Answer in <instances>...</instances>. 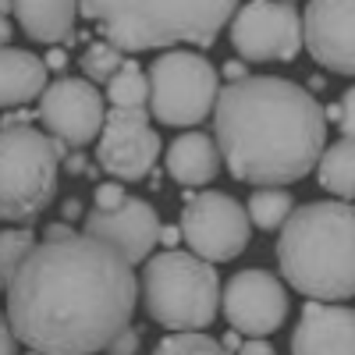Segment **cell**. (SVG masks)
<instances>
[{
	"label": "cell",
	"instance_id": "cell-1",
	"mask_svg": "<svg viewBox=\"0 0 355 355\" xmlns=\"http://www.w3.org/2000/svg\"><path fill=\"white\" fill-rule=\"evenodd\" d=\"M132 259L93 234L43 239L4 288V320L36 355H100L132 327Z\"/></svg>",
	"mask_w": 355,
	"mask_h": 355
},
{
	"label": "cell",
	"instance_id": "cell-2",
	"mask_svg": "<svg viewBox=\"0 0 355 355\" xmlns=\"http://www.w3.org/2000/svg\"><path fill=\"white\" fill-rule=\"evenodd\" d=\"M217 146L231 178L249 185H291L327 150V114L309 89L277 75H249L220 89Z\"/></svg>",
	"mask_w": 355,
	"mask_h": 355
},
{
	"label": "cell",
	"instance_id": "cell-3",
	"mask_svg": "<svg viewBox=\"0 0 355 355\" xmlns=\"http://www.w3.org/2000/svg\"><path fill=\"white\" fill-rule=\"evenodd\" d=\"M277 266L306 299H355V202L316 199L299 206L281 227Z\"/></svg>",
	"mask_w": 355,
	"mask_h": 355
},
{
	"label": "cell",
	"instance_id": "cell-4",
	"mask_svg": "<svg viewBox=\"0 0 355 355\" xmlns=\"http://www.w3.org/2000/svg\"><path fill=\"white\" fill-rule=\"evenodd\" d=\"M234 11L239 0H82V15L125 53L178 43L210 46Z\"/></svg>",
	"mask_w": 355,
	"mask_h": 355
},
{
	"label": "cell",
	"instance_id": "cell-5",
	"mask_svg": "<svg viewBox=\"0 0 355 355\" xmlns=\"http://www.w3.org/2000/svg\"><path fill=\"white\" fill-rule=\"evenodd\" d=\"M142 306L164 331H206L224 306L217 266L182 249H167L146 259Z\"/></svg>",
	"mask_w": 355,
	"mask_h": 355
},
{
	"label": "cell",
	"instance_id": "cell-6",
	"mask_svg": "<svg viewBox=\"0 0 355 355\" xmlns=\"http://www.w3.org/2000/svg\"><path fill=\"white\" fill-rule=\"evenodd\" d=\"M68 157V142L46 128L4 121L0 132V217L8 224L36 220L57 196V167Z\"/></svg>",
	"mask_w": 355,
	"mask_h": 355
},
{
	"label": "cell",
	"instance_id": "cell-7",
	"mask_svg": "<svg viewBox=\"0 0 355 355\" xmlns=\"http://www.w3.org/2000/svg\"><path fill=\"white\" fill-rule=\"evenodd\" d=\"M220 100V75L202 53L167 50L150 64V114L160 125L192 128Z\"/></svg>",
	"mask_w": 355,
	"mask_h": 355
},
{
	"label": "cell",
	"instance_id": "cell-8",
	"mask_svg": "<svg viewBox=\"0 0 355 355\" xmlns=\"http://www.w3.org/2000/svg\"><path fill=\"white\" fill-rule=\"evenodd\" d=\"M182 234H185V245L196 256L210 259V263H227V259H239L249 249L252 217H249V210H242L239 199L210 189L185 202Z\"/></svg>",
	"mask_w": 355,
	"mask_h": 355
},
{
	"label": "cell",
	"instance_id": "cell-9",
	"mask_svg": "<svg viewBox=\"0 0 355 355\" xmlns=\"http://www.w3.org/2000/svg\"><path fill=\"white\" fill-rule=\"evenodd\" d=\"M231 46L242 61H291L306 46V25L291 0H249L231 18Z\"/></svg>",
	"mask_w": 355,
	"mask_h": 355
},
{
	"label": "cell",
	"instance_id": "cell-10",
	"mask_svg": "<svg viewBox=\"0 0 355 355\" xmlns=\"http://www.w3.org/2000/svg\"><path fill=\"white\" fill-rule=\"evenodd\" d=\"M150 107H110L100 132L96 160L117 182H139L153 171L164 142L150 121Z\"/></svg>",
	"mask_w": 355,
	"mask_h": 355
},
{
	"label": "cell",
	"instance_id": "cell-11",
	"mask_svg": "<svg viewBox=\"0 0 355 355\" xmlns=\"http://www.w3.org/2000/svg\"><path fill=\"white\" fill-rule=\"evenodd\" d=\"M36 114H40V125L53 139H64L68 146H89L107 125V107L96 82L71 78V75L46 85Z\"/></svg>",
	"mask_w": 355,
	"mask_h": 355
},
{
	"label": "cell",
	"instance_id": "cell-12",
	"mask_svg": "<svg viewBox=\"0 0 355 355\" xmlns=\"http://www.w3.org/2000/svg\"><path fill=\"white\" fill-rule=\"evenodd\" d=\"M220 313L231 323V331L249 338H266L288 320V291L281 277H274L270 270H259V266L239 270L224 284Z\"/></svg>",
	"mask_w": 355,
	"mask_h": 355
},
{
	"label": "cell",
	"instance_id": "cell-13",
	"mask_svg": "<svg viewBox=\"0 0 355 355\" xmlns=\"http://www.w3.org/2000/svg\"><path fill=\"white\" fill-rule=\"evenodd\" d=\"M309 57L334 75H355V0H309L302 11Z\"/></svg>",
	"mask_w": 355,
	"mask_h": 355
},
{
	"label": "cell",
	"instance_id": "cell-14",
	"mask_svg": "<svg viewBox=\"0 0 355 355\" xmlns=\"http://www.w3.org/2000/svg\"><path fill=\"white\" fill-rule=\"evenodd\" d=\"M160 217L146 199H128L117 210H96L85 217V234L103 239L117 252H125L132 263H146L160 242Z\"/></svg>",
	"mask_w": 355,
	"mask_h": 355
},
{
	"label": "cell",
	"instance_id": "cell-15",
	"mask_svg": "<svg viewBox=\"0 0 355 355\" xmlns=\"http://www.w3.org/2000/svg\"><path fill=\"white\" fill-rule=\"evenodd\" d=\"M291 355H355V309L309 299L291 331Z\"/></svg>",
	"mask_w": 355,
	"mask_h": 355
},
{
	"label": "cell",
	"instance_id": "cell-16",
	"mask_svg": "<svg viewBox=\"0 0 355 355\" xmlns=\"http://www.w3.org/2000/svg\"><path fill=\"white\" fill-rule=\"evenodd\" d=\"M167 174L178 185L189 189H202L210 185L217 171H220V146L217 139H210L206 132H182L171 146H167Z\"/></svg>",
	"mask_w": 355,
	"mask_h": 355
},
{
	"label": "cell",
	"instance_id": "cell-17",
	"mask_svg": "<svg viewBox=\"0 0 355 355\" xmlns=\"http://www.w3.org/2000/svg\"><path fill=\"white\" fill-rule=\"evenodd\" d=\"M82 0H15V18L21 33L36 43H75V18Z\"/></svg>",
	"mask_w": 355,
	"mask_h": 355
},
{
	"label": "cell",
	"instance_id": "cell-18",
	"mask_svg": "<svg viewBox=\"0 0 355 355\" xmlns=\"http://www.w3.org/2000/svg\"><path fill=\"white\" fill-rule=\"evenodd\" d=\"M46 71H50V64L43 57H36L33 50L4 46V53H0V103L21 107V103L40 100L50 85Z\"/></svg>",
	"mask_w": 355,
	"mask_h": 355
},
{
	"label": "cell",
	"instance_id": "cell-19",
	"mask_svg": "<svg viewBox=\"0 0 355 355\" xmlns=\"http://www.w3.org/2000/svg\"><path fill=\"white\" fill-rule=\"evenodd\" d=\"M316 178L323 192L352 202L355 199V139L341 135L338 142H331L316 164Z\"/></svg>",
	"mask_w": 355,
	"mask_h": 355
},
{
	"label": "cell",
	"instance_id": "cell-20",
	"mask_svg": "<svg viewBox=\"0 0 355 355\" xmlns=\"http://www.w3.org/2000/svg\"><path fill=\"white\" fill-rule=\"evenodd\" d=\"M245 210H249V217H252L256 227L277 231L295 214V199H291L288 185H256L252 196H249V202H245Z\"/></svg>",
	"mask_w": 355,
	"mask_h": 355
},
{
	"label": "cell",
	"instance_id": "cell-21",
	"mask_svg": "<svg viewBox=\"0 0 355 355\" xmlns=\"http://www.w3.org/2000/svg\"><path fill=\"white\" fill-rule=\"evenodd\" d=\"M107 100L110 107H150V71L125 61V68L107 82Z\"/></svg>",
	"mask_w": 355,
	"mask_h": 355
},
{
	"label": "cell",
	"instance_id": "cell-22",
	"mask_svg": "<svg viewBox=\"0 0 355 355\" xmlns=\"http://www.w3.org/2000/svg\"><path fill=\"white\" fill-rule=\"evenodd\" d=\"M78 68L89 82H96V85H107L117 71L125 68V50L121 46H114L110 40H96V43H89L78 57Z\"/></svg>",
	"mask_w": 355,
	"mask_h": 355
},
{
	"label": "cell",
	"instance_id": "cell-23",
	"mask_svg": "<svg viewBox=\"0 0 355 355\" xmlns=\"http://www.w3.org/2000/svg\"><path fill=\"white\" fill-rule=\"evenodd\" d=\"M36 234L28 231V227H8L4 234H0V284H11L15 274H18V266L33 256L36 249Z\"/></svg>",
	"mask_w": 355,
	"mask_h": 355
},
{
	"label": "cell",
	"instance_id": "cell-24",
	"mask_svg": "<svg viewBox=\"0 0 355 355\" xmlns=\"http://www.w3.org/2000/svg\"><path fill=\"white\" fill-rule=\"evenodd\" d=\"M153 355H231V348L202 331H171L164 341H157Z\"/></svg>",
	"mask_w": 355,
	"mask_h": 355
},
{
	"label": "cell",
	"instance_id": "cell-25",
	"mask_svg": "<svg viewBox=\"0 0 355 355\" xmlns=\"http://www.w3.org/2000/svg\"><path fill=\"white\" fill-rule=\"evenodd\" d=\"M132 196L125 192V185L121 182H103V185H96V206L100 210H117V206H125Z\"/></svg>",
	"mask_w": 355,
	"mask_h": 355
},
{
	"label": "cell",
	"instance_id": "cell-26",
	"mask_svg": "<svg viewBox=\"0 0 355 355\" xmlns=\"http://www.w3.org/2000/svg\"><path fill=\"white\" fill-rule=\"evenodd\" d=\"M331 114L338 117V128H341V135L355 139V85H352L348 93L341 96V103H338Z\"/></svg>",
	"mask_w": 355,
	"mask_h": 355
},
{
	"label": "cell",
	"instance_id": "cell-27",
	"mask_svg": "<svg viewBox=\"0 0 355 355\" xmlns=\"http://www.w3.org/2000/svg\"><path fill=\"white\" fill-rule=\"evenodd\" d=\"M139 331L135 327H125L121 334H117L114 341H110V348H107V355H135L139 352Z\"/></svg>",
	"mask_w": 355,
	"mask_h": 355
},
{
	"label": "cell",
	"instance_id": "cell-28",
	"mask_svg": "<svg viewBox=\"0 0 355 355\" xmlns=\"http://www.w3.org/2000/svg\"><path fill=\"white\" fill-rule=\"evenodd\" d=\"M234 355H277L274 352V345L270 341H263V338H249L239 352H234Z\"/></svg>",
	"mask_w": 355,
	"mask_h": 355
},
{
	"label": "cell",
	"instance_id": "cell-29",
	"mask_svg": "<svg viewBox=\"0 0 355 355\" xmlns=\"http://www.w3.org/2000/svg\"><path fill=\"white\" fill-rule=\"evenodd\" d=\"M15 327H11V323L4 320V327H0V348H4V352H0V355H15Z\"/></svg>",
	"mask_w": 355,
	"mask_h": 355
},
{
	"label": "cell",
	"instance_id": "cell-30",
	"mask_svg": "<svg viewBox=\"0 0 355 355\" xmlns=\"http://www.w3.org/2000/svg\"><path fill=\"white\" fill-rule=\"evenodd\" d=\"M71 234H75V231H71V220H68V224H50V227L43 231V239H71Z\"/></svg>",
	"mask_w": 355,
	"mask_h": 355
},
{
	"label": "cell",
	"instance_id": "cell-31",
	"mask_svg": "<svg viewBox=\"0 0 355 355\" xmlns=\"http://www.w3.org/2000/svg\"><path fill=\"white\" fill-rule=\"evenodd\" d=\"M178 239H185V234H182V224H178V227H164V231H160V242H164L167 249H174V245H178Z\"/></svg>",
	"mask_w": 355,
	"mask_h": 355
},
{
	"label": "cell",
	"instance_id": "cell-32",
	"mask_svg": "<svg viewBox=\"0 0 355 355\" xmlns=\"http://www.w3.org/2000/svg\"><path fill=\"white\" fill-rule=\"evenodd\" d=\"M224 75H227L231 82H242V78H249V75H245V64H242V61H227V64H224Z\"/></svg>",
	"mask_w": 355,
	"mask_h": 355
},
{
	"label": "cell",
	"instance_id": "cell-33",
	"mask_svg": "<svg viewBox=\"0 0 355 355\" xmlns=\"http://www.w3.org/2000/svg\"><path fill=\"white\" fill-rule=\"evenodd\" d=\"M61 217H64V220H78V217H82V202H78V199H64Z\"/></svg>",
	"mask_w": 355,
	"mask_h": 355
},
{
	"label": "cell",
	"instance_id": "cell-34",
	"mask_svg": "<svg viewBox=\"0 0 355 355\" xmlns=\"http://www.w3.org/2000/svg\"><path fill=\"white\" fill-rule=\"evenodd\" d=\"M224 345H227V348H231V352H239V348H242V345H245V341H242V338H239V331H231V334H227V338H224Z\"/></svg>",
	"mask_w": 355,
	"mask_h": 355
},
{
	"label": "cell",
	"instance_id": "cell-35",
	"mask_svg": "<svg viewBox=\"0 0 355 355\" xmlns=\"http://www.w3.org/2000/svg\"><path fill=\"white\" fill-rule=\"evenodd\" d=\"M291 4H295V0H291Z\"/></svg>",
	"mask_w": 355,
	"mask_h": 355
}]
</instances>
